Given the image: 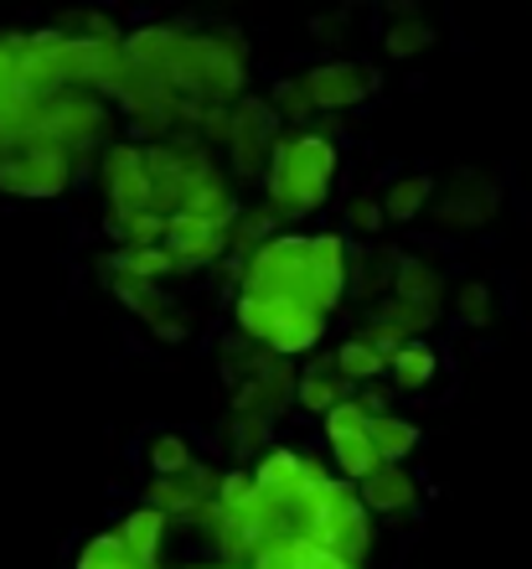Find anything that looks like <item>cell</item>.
Listing matches in <instances>:
<instances>
[{
  "mask_svg": "<svg viewBox=\"0 0 532 569\" xmlns=\"http://www.w3.org/2000/svg\"><path fill=\"white\" fill-rule=\"evenodd\" d=\"M331 177H337V146L315 130H290L274 150V166H269V208L280 218H305L325 202L331 192Z\"/></svg>",
  "mask_w": 532,
  "mask_h": 569,
  "instance_id": "1",
  "label": "cell"
},
{
  "mask_svg": "<svg viewBox=\"0 0 532 569\" xmlns=\"http://www.w3.org/2000/svg\"><path fill=\"white\" fill-rule=\"evenodd\" d=\"M238 331L259 342L274 358H300L315 352L325 337V316L300 306V300H274V296H238Z\"/></svg>",
  "mask_w": 532,
  "mask_h": 569,
  "instance_id": "2",
  "label": "cell"
},
{
  "mask_svg": "<svg viewBox=\"0 0 532 569\" xmlns=\"http://www.w3.org/2000/svg\"><path fill=\"white\" fill-rule=\"evenodd\" d=\"M280 114H274V104L269 99H253V93H243L233 104V136H228V161H233L238 177H259L269 166H274V150H280Z\"/></svg>",
  "mask_w": 532,
  "mask_h": 569,
  "instance_id": "3",
  "label": "cell"
},
{
  "mask_svg": "<svg viewBox=\"0 0 532 569\" xmlns=\"http://www.w3.org/2000/svg\"><path fill=\"white\" fill-rule=\"evenodd\" d=\"M73 181V150L62 146H21L0 156V192L11 197H62Z\"/></svg>",
  "mask_w": 532,
  "mask_h": 569,
  "instance_id": "4",
  "label": "cell"
},
{
  "mask_svg": "<svg viewBox=\"0 0 532 569\" xmlns=\"http://www.w3.org/2000/svg\"><path fill=\"white\" fill-rule=\"evenodd\" d=\"M104 192L109 212H155V181H150L145 150L140 146H114L104 156Z\"/></svg>",
  "mask_w": 532,
  "mask_h": 569,
  "instance_id": "5",
  "label": "cell"
},
{
  "mask_svg": "<svg viewBox=\"0 0 532 569\" xmlns=\"http://www.w3.org/2000/svg\"><path fill=\"white\" fill-rule=\"evenodd\" d=\"M165 249H171V259H177L181 270H208L222 254H233V228H218V223L192 218V212H177V218H165Z\"/></svg>",
  "mask_w": 532,
  "mask_h": 569,
  "instance_id": "6",
  "label": "cell"
},
{
  "mask_svg": "<svg viewBox=\"0 0 532 569\" xmlns=\"http://www.w3.org/2000/svg\"><path fill=\"white\" fill-rule=\"evenodd\" d=\"M305 89H311L315 109H352V104H362V99L378 89V78H372L368 62L337 58V62L311 68V73H305Z\"/></svg>",
  "mask_w": 532,
  "mask_h": 569,
  "instance_id": "7",
  "label": "cell"
},
{
  "mask_svg": "<svg viewBox=\"0 0 532 569\" xmlns=\"http://www.w3.org/2000/svg\"><path fill=\"white\" fill-rule=\"evenodd\" d=\"M393 300H409V306H424V311L440 316V306H444V274H440V264L403 254L399 264H393Z\"/></svg>",
  "mask_w": 532,
  "mask_h": 569,
  "instance_id": "8",
  "label": "cell"
},
{
  "mask_svg": "<svg viewBox=\"0 0 532 569\" xmlns=\"http://www.w3.org/2000/svg\"><path fill=\"white\" fill-rule=\"evenodd\" d=\"M362 508L368 512H409L419 502V481L403 471V466H383V471H372L362 487Z\"/></svg>",
  "mask_w": 532,
  "mask_h": 569,
  "instance_id": "9",
  "label": "cell"
},
{
  "mask_svg": "<svg viewBox=\"0 0 532 569\" xmlns=\"http://www.w3.org/2000/svg\"><path fill=\"white\" fill-rule=\"evenodd\" d=\"M496 202H502V192H496L491 181H475V192H465V187H460V192L444 197L434 218H440L444 228H481V223H491V218H496Z\"/></svg>",
  "mask_w": 532,
  "mask_h": 569,
  "instance_id": "10",
  "label": "cell"
},
{
  "mask_svg": "<svg viewBox=\"0 0 532 569\" xmlns=\"http://www.w3.org/2000/svg\"><path fill=\"white\" fill-rule=\"evenodd\" d=\"M119 539H124V549H130V559L140 569H155V559H161V533H165V518L155 508H134L124 523L114 528Z\"/></svg>",
  "mask_w": 532,
  "mask_h": 569,
  "instance_id": "11",
  "label": "cell"
},
{
  "mask_svg": "<svg viewBox=\"0 0 532 569\" xmlns=\"http://www.w3.org/2000/svg\"><path fill=\"white\" fill-rule=\"evenodd\" d=\"M145 497H150L145 508H155L161 518H181V523H192L197 512L208 508V497L192 487V477H155L145 487Z\"/></svg>",
  "mask_w": 532,
  "mask_h": 569,
  "instance_id": "12",
  "label": "cell"
},
{
  "mask_svg": "<svg viewBox=\"0 0 532 569\" xmlns=\"http://www.w3.org/2000/svg\"><path fill=\"white\" fill-rule=\"evenodd\" d=\"M337 405H347V378L337 373V362L325 358L315 362L311 373H300V409H311V415H331Z\"/></svg>",
  "mask_w": 532,
  "mask_h": 569,
  "instance_id": "13",
  "label": "cell"
},
{
  "mask_svg": "<svg viewBox=\"0 0 532 569\" xmlns=\"http://www.w3.org/2000/svg\"><path fill=\"white\" fill-rule=\"evenodd\" d=\"M331 456H337V471H341V481H362L372 477V471H383V456H378V446H372V430H362V435H341V440H331Z\"/></svg>",
  "mask_w": 532,
  "mask_h": 569,
  "instance_id": "14",
  "label": "cell"
},
{
  "mask_svg": "<svg viewBox=\"0 0 532 569\" xmlns=\"http://www.w3.org/2000/svg\"><path fill=\"white\" fill-rule=\"evenodd\" d=\"M181 264L171 259V249H119V254H109V274H119V280H150L161 284L165 274H177Z\"/></svg>",
  "mask_w": 532,
  "mask_h": 569,
  "instance_id": "15",
  "label": "cell"
},
{
  "mask_svg": "<svg viewBox=\"0 0 532 569\" xmlns=\"http://www.w3.org/2000/svg\"><path fill=\"white\" fill-rule=\"evenodd\" d=\"M434 368H440L434 347H429V342H409L399 358L388 362V383H393V389H403V393H419L424 383H434Z\"/></svg>",
  "mask_w": 532,
  "mask_h": 569,
  "instance_id": "16",
  "label": "cell"
},
{
  "mask_svg": "<svg viewBox=\"0 0 532 569\" xmlns=\"http://www.w3.org/2000/svg\"><path fill=\"white\" fill-rule=\"evenodd\" d=\"M429 197H434V181H429L424 171H409V177H399L383 192V212L393 223H414L419 212L429 208Z\"/></svg>",
  "mask_w": 532,
  "mask_h": 569,
  "instance_id": "17",
  "label": "cell"
},
{
  "mask_svg": "<svg viewBox=\"0 0 532 569\" xmlns=\"http://www.w3.org/2000/svg\"><path fill=\"white\" fill-rule=\"evenodd\" d=\"M331 362H337V373L347 378V383H378V378L388 373V358L372 352L362 337H347V342L331 352Z\"/></svg>",
  "mask_w": 532,
  "mask_h": 569,
  "instance_id": "18",
  "label": "cell"
},
{
  "mask_svg": "<svg viewBox=\"0 0 532 569\" xmlns=\"http://www.w3.org/2000/svg\"><path fill=\"white\" fill-rule=\"evenodd\" d=\"M372 446L388 466H403V456L419 450V425H409L403 415H383V420H372Z\"/></svg>",
  "mask_w": 532,
  "mask_h": 569,
  "instance_id": "19",
  "label": "cell"
},
{
  "mask_svg": "<svg viewBox=\"0 0 532 569\" xmlns=\"http://www.w3.org/2000/svg\"><path fill=\"white\" fill-rule=\"evenodd\" d=\"M114 296L130 306L145 327H155V321H165L171 316V296H165L161 284H150V280H119L114 274Z\"/></svg>",
  "mask_w": 532,
  "mask_h": 569,
  "instance_id": "20",
  "label": "cell"
},
{
  "mask_svg": "<svg viewBox=\"0 0 532 569\" xmlns=\"http://www.w3.org/2000/svg\"><path fill=\"white\" fill-rule=\"evenodd\" d=\"M145 461H150V471H155V477H187V471L197 466V456H192V446H187V435L165 430V435H155V440H150Z\"/></svg>",
  "mask_w": 532,
  "mask_h": 569,
  "instance_id": "21",
  "label": "cell"
},
{
  "mask_svg": "<svg viewBox=\"0 0 532 569\" xmlns=\"http://www.w3.org/2000/svg\"><path fill=\"white\" fill-rule=\"evenodd\" d=\"M429 42H434L429 21H424V16H409V11H403L399 21L383 31V52H388V58H414V52H424Z\"/></svg>",
  "mask_w": 532,
  "mask_h": 569,
  "instance_id": "22",
  "label": "cell"
},
{
  "mask_svg": "<svg viewBox=\"0 0 532 569\" xmlns=\"http://www.w3.org/2000/svg\"><path fill=\"white\" fill-rule=\"evenodd\" d=\"M269 104H274V114H280L284 124H305L315 114V99H311V89H305V78H280L274 93H269Z\"/></svg>",
  "mask_w": 532,
  "mask_h": 569,
  "instance_id": "23",
  "label": "cell"
},
{
  "mask_svg": "<svg viewBox=\"0 0 532 569\" xmlns=\"http://www.w3.org/2000/svg\"><path fill=\"white\" fill-rule=\"evenodd\" d=\"M383 321H393V327L409 337V342H424V331L434 327V311H424V306H409V300H383Z\"/></svg>",
  "mask_w": 532,
  "mask_h": 569,
  "instance_id": "24",
  "label": "cell"
},
{
  "mask_svg": "<svg viewBox=\"0 0 532 569\" xmlns=\"http://www.w3.org/2000/svg\"><path fill=\"white\" fill-rule=\"evenodd\" d=\"M357 337H362V342H368L372 352H383L388 362H393V358L403 352V347H409V337H403V331L393 327V321H383V316H372V321H368L362 331H357Z\"/></svg>",
  "mask_w": 532,
  "mask_h": 569,
  "instance_id": "25",
  "label": "cell"
},
{
  "mask_svg": "<svg viewBox=\"0 0 532 569\" xmlns=\"http://www.w3.org/2000/svg\"><path fill=\"white\" fill-rule=\"evenodd\" d=\"M372 430V415L357 399H347V405H337L331 415H325V440H341V435H362Z\"/></svg>",
  "mask_w": 532,
  "mask_h": 569,
  "instance_id": "26",
  "label": "cell"
},
{
  "mask_svg": "<svg viewBox=\"0 0 532 569\" xmlns=\"http://www.w3.org/2000/svg\"><path fill=\"white\" fill-rule=\"evenodd\" d=\"M455 311H460V321H465V327H486V321H491V284L471 280L455 296Z\"/></svg>",
  "mask_w": 532,
  "mask_h": 569,
  "instance_id": "27",
  "label": "cell"
},
{
  "mask_svg": "<svg viewBox=\"0 0 532 569\" xmlns=\"http://www.w3.org/2000/svg\"><path fill=\"white\" fill-rule=\"evenodd\" d=\"M264 440H269V420H259V415H233V450L238 456H253Z\"/></svg>",
  "mask_w": 532,
  "mask_h": 569,
  "instance_id": "28",
  "label": "cell"
},
{
  "mask_svg": "<svg viewBox=\"0 0 532 569\" xmlns=\"http://www.w3.org/2000/svg\"><path fill=\"white\" fill-rule=\"evenodd\" d=\"M383 202H378V197H352V202H347V223L357 228V233H378V228H383Z\"/></svg>",
  "mask_w": 532,
  "mask_h": 569,
  "instance_id": "29",
  "label": "cell"
},
{
  "mask_svg": "<svg viewBox=\"0 0 532 569\" xmlns=\"http://www.w3.org/2000/svg\"><path fill=\"white\" fill-rule=\"evenodd\" d=\"M253 487H259V481H253V471H228V477H222V487H218V502L233 512V508H243V502L253 497Z\"/></svg>",
  "mask_w": 532,
  "mask_h": 569,
  "instance_id": "30",
  "label": "cell"
},
{
  "mask_svg": "<svg viewBox=\"0 0 532 569\" xmlns=\"http://www.w3.org/2000/svg\"><path fill=\"white\" fill-rule=\"evenodd\" d=\"M295 569H357V565H347V559H341V555H331V549H315V543H305V539H300Z\"/></svg>",
  "mask_w": 532,
  "mask_h": 569,
  "instance_id": "31",
  "label": "cell"
},
{
  "mask_svg": "<svg viewBox=\"0 0 532 569\" xmlns=\"http://www.w3.org/2000/svg\"><path fill=\"white\" fill-rule=\"evenodd\" d=\"M155 337H161V342H181V337H187V316H165V321H155Z\"/></svg>",
  "mask_w": 532,
  "mask_h": 569,
  "instance_id": "32",
  "label": "cell"
},
{
  "mask_svg": "<svg viewBox=\"0 0 532 569\" xmlns=\"http://www.w3.org/2000/svg\"><path fill=\"white\" fill-rule=\"evenodd\" d=\"M357 405L368 409L372 420H383V415H393V409H388V389H368V393H362V399H357Z\"/></svg>",
  "mask_w": 532,
  "mask_h": 569,
  "instance_id": "33",
  "label": "cell"
}]
</instances>
